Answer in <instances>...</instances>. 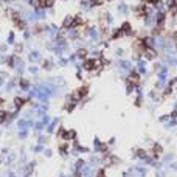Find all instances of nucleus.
Listing matches in <instances>:
<instances>
[{"instance_id":"4c0bfd02","label":"nucleus","mask_w":177,"mask_h":177,"mask_svg":"<svg viewBox=\"0 0 177 177\" xmlns=\"http://www.w3.org/2000/svg\"><path fill=\"white\" fill-rule=\"evenodd\" d=\"M6 48H8V45H0V52H6Z\"/></svg>"},{"instance_id":"bb28decb","label":"nucleus","mask_w":177,"mask_h":177,"mask_svg":"<svg viewBox=\"0 0 177 177\" xmlns=\"http://www.w3.org/2000/svg\"><path fill=\"white\" fill-rule=\"evenodd\" d=\"M28 71H30L31 75H37V71H39V67H36V65H31V67H28Z\"/></svg>"},{"instance_id":"0eeeda50","label":"nucleus","mask_w":177,"mask_h":177,"mask_svg":"<svg viewBox=\"0 0 177 177\" xmlns=\"http://www.w3.org/2000/svg\"><path fill=\"white\" fill-rule=\"evenodd\" d=\"M121 37H124V33H123L121 28H117V30L110 31V40H118Z\"/></svg>"},{"instance_id":"79ce46f5","label":"nucleus","mask_w":177,"mask_h":177,"mask_svg":"<svg viewBox=\"0 0 177 177\" xmlns=\"http://www.w3.org/2000/svg\"><path fill=\"white\" fill-rule=\"evenodd\" d=\"M104 2H114V0H104Z\"/></svg>"},{"instance_id":"f704fd0d","label":"nucleus","mask_w":177,"mask_h":177,"mask_svg":"<svg viewBox=\"0 0 177 177\" xmlns=\"http://www.w3.org/2000/svg\"><path fill=\"white\" fill-rule=\"evenodd\" d=\"M42 149H44V144H37V146L34 148V151H36V152H42Z\"/></svg>"},{"instance_id":"aec40b11","label":"nucleus","mask_w":177,"mask_h":177,"mask_svg":"<svg viewBox=\"0 0 177 177\" xmlns=\"http://www.w3.org/2000/svg\"><path fill=\"white\" fill-rule=\"evenodd\" d=\"M172 92H174V87H171V86H165V89L162 90V96L163 98H166V96H169V95H172Z\"/></svg>"},{"instance_id":"c9c22d12","label":"nucleus","mask_w":177,"mask_h":177,"mask_svg":"<svg viewBox=\"0 0 177 177\" xmlns=\"http://www.w3.org/2000/svg\"><path fill=\"white\" fill-rule=\"evenodd\" d=\"M169 168H171L172 171H177V163H169Z\"/></svg>"},{"instance_id":"e433bc0d","label":"nucleus","mask_w":177,"mask_h":177,"mask_svg":"<svg viewBox=\"0 0 177 177\" xmlns=\"http://www.w3.org/2000/svg\"><path fill=\"white\" fill-rule=\"evenodd\" d=\"M107 144H109V146H114V144H115V138L112 137V138H110V140L107 141Z\"/></svg>"},{"instance_id":"72a5a7b5","label":"nucleus","mask_w":177,"mask_h":177,"mask_svg":"<svg viewBox=\"0 0 177 177\" xmlns=\"http://www.w3.org/2000/svg\"><path fill=\"white\" fill-rule=\"evenodd\" d=\"M169 117H171V118H177V109H172L171 114H169Z\"/></svg>"},{"instance_id":"c85d7f7f","label":"nucleus","mask_w":177,"mask_h":177,"mask_svg":"<svg viewBox=\"0 0 177 177\" xmlns=\"http://www.w3.org/2000/svg\"><path fill=\"white\" fill-rule=\"evenodd\" d=\"M27 135H28V131H20V132L17 134V137H19L20 140H23V138H27Z\"/></svg>"},{"instance_id":"5701e85b","label":"nucleus","mask_w":177,"mask_h":177,"mask_svg":"<svg viewBox=\"0 0 177 177\" xmlns=\"http://www.w3.org/2000/svg\"><path fill=\"white\" fill-rule=\"evenodd\" d=\"M143 101H144L143 96H137V98L134 99V106H135V107H141V106H143Z\"/></svg>"},{"instance_id":"ea45409f","label":"nucleus","mask_w":177,"mask_h":177,"mask_svg":"<svg viewBox=\"0 0 177 177\" xmlns=\"http://www.w3.org/2000/svg\"><path fill=\"white\" fill-rule=\"evenodd\" d=\"M30 36H31V34H30L28 31H25V33H23V37H25V39H30Z\"/></svg>"},{"instance_id":"4be33fe9","label":"nucleus","mask_w":177,"mask_h":177,"mask_svg":"<svg viewBox=\"0 0 177 177\" xmlns=\"http://www.w3.org/2000/svg\"><path fill=\"white\" fill-rule=\"evenodd\" d=\"M8 117H10V114L6 110H0V124H3L8 120Z\"/></svg>"},{"instance_id":"4468645a","label":"nucleus","mask_w":177,"mask_h":177,"mask_svg":"<svg viewBox=\"0 0 177 177\" xmlns=\"http://www.w3.org/2000/svg\"><path fill=\"white\" fill-rule=\"evenodd\" d=\"M68 148H70V144H68L67 141H64V143L59 144V154H61L62 157H65V156L68 154Z\"/></svg>"},{"instance_id":"f03ea898","label":"nucleus","mask_w":177,"mask_h":177,"mask_svg":"<svg viewBox=\"0 0 177 177\" xmlns=\"http://www.w3.org/2000/svg\"><path fill=\"white\" fill-rule=\"evenodd\" d=\"M117 67H118L121 71H126V73H129L131 70H134L132 62H131V61H126V59H120V61H117Z\"/></svg>"},{"instance_id":"c756f323","label":"nucleus","mask_w":177,"mask_h":177,"mask_svg":"<svg viewBox=\"0 0 177 177\" xmlns=\"http://www.w3.org/2000/svg\"><path fill=\"white\" fill-rule=\"evenodd\" d=\"M8 44H14V31H11L8 34Z\"/></svg>"},{"instance_id":"6ab92c4d","label":"nucleus","mask_w":177,"mask_h":177,"mask_svg":"<svg viewBox=\"0 0 177 177\" xmlns=\"http://www.w3.org/2000/svg\"><path fill=\"white\" fill-rule=\"evenodd\" d=\"M56 3V0H42V8H47V10H52Z\"/></svg>"},{"instance_id":"9b49d317","label":"nucleus","mask_w":177,"mask_h":177,"mask_svg":"<svg viewBox=\"0 0 177 177\" xmlns=\"http://www.w3.org/2000/svg\"><path fill=\"white\" fill-rule=\"evenodd\" d=\"M134 156H135L137 159H140V160H144V159H146V156H148V151H144V149L138 148V149H135V151H134Z\"/></svg>"},{"instance_id":"39448f33","label":"nucleus","mask_w":177,"mask_h":177,"mask_svg":"<svg viewBox=\"0 0 177 177\" xmlns=\"http://www.w3.org/2000/svg\"><path fill=\"white\" fill-rule=\"evenodd\" d=\"M140 75H146L148 73V64H146V59H140L137 62V68H135Z\"/></svg>"},{"instance_id":"9d476101","label":"nucleus","mask_w":177,"mask_h":177,"mask_svg":"<svg viewBox=\"0 0 177 177\" xmlns=\"http://www.w3.org/2000/svg\"><path fill=\"white\" fill-rule=\"evenodd\" d=\"M76 56H78V59H87V56H89V48H86V47H81V48H78V52H76Z\"/></svg>"},{"instance_id":"423d86ee","label":"nucleus","mask_w":177,"mask_h":177,"mask_svg":"<svg viewBox=\"0 0 177 177\" xmlns=\"http://www.w3.org/2000/svg\"><path fill=\"white\" fill-rule=\"evenodd\" d=\"M13 68H16V71L20 75V73L23 71V68H25V62H23V59L19 58V56H16V62H14V67H13Z\"/></svg>"},{"instance_id":"f3484780","label":"nucleus","mask_w":177,"mask_h":177,"mask_svg":"<svg viewBox=\"0 0 177 177\" xmlns=\"http://www.w3.org/2000/svg\"><path fill=\"white\" fill-rule=\"evenodd\" d=\"M19 86H20V89H22V90H25V92H27V90H30V86H31V83H30L28 79L22 78V79L19 81Z\"/></svg>"},{"instance_id":"1a4fd4ad","label":"nucleus","mask_w":177,"mask_h":177,"mask_svg":"<svg viewBox=\"0 0 177 177\" xmlns=\"http://www.w3.org/2000/svg\"><path fill=\"white\" fill-rule=\"evenodd\" d=\"M117 11H118L121 16H128V14H129V6L126 5L124 2H121V3H118V6H117Z\"/></svg>"},{"instance_id":"58836bf2","label":"nucleus","mask_w":177,"mask_h":177,"mask_svg":"<svg viewBox=\"0 0 177 177\" xmlns=\"http://www.w3.org/2000/svg\"><path fill=\"white\" fill-rule=\"evenodd\" d=\"M3 106H5V99H3V98H0V109H2Z\"/></svg>"},{"instance_id":"a19ab883","label":"nucleus","mask_w":177,"mask_h":177,"mask_svg":"<svg viewBox=\"0 0 177 177\" xmlns=\"http://www.w3.org/2000/svg\"><path fill=\"white\" fill-rule=\"evenodd\" d=\"M50 156H52V151L47 149V151H45V157H50Z\"/></svg>"},{"instance_id":"f257e3e1","label":"nucleus","mask_w":177,"mask_h":177,"mask_svg":"<svg viewBox=\"0 0 177 177\" xmlns=\"http://www.w3.org/2000/svg\"><path fill=\"white\" fill-rule=\"evenodd\" d=\"M120 28L123 30L124 36H128V37H132V36H135V34H137V33L134 31V28H132L131 22H128V20H124V22L121 23V27H120Z\"/></svg>"},{"instance_id":"473e14b6","label":"nucleus","mask_w":177,"mask_h":177,"mask_svg":"<svg viewBox=\"0 0 177 177\" xmlns=\"http://www.w3.org/2000/svg\"><path fill=\"white\" fill-rule=\"evenodd\" d=\"M96 177H106V171L104 169H99L98 174H96Z\"/></svg>"},{"instance_id":"2eb2a0df","label":"nucleus","mask_w":177,"mask_h":177,"mask_svg":"<svg viewBox=\"0 0 177 177\" xmlns=\"http://www.w3.org/2000/svg\"><path fill=\"white\" fill-rule=\"evenodd\" d=\"M28 59H30V62H37L40 59V53L37 50H33V52H30V55H28Z\"/></svg>"},{"instance_id":"a211bd4d","label":"nucleus","mask_w":177,"mask_h":177,"mask_svg":"<svg viewBox=\"0 0 177 177\" xmlns=\"http://www.w3.org/2000/svg\"><path fill=\"white\" fill-rule=\"evenodd\" d=\"M53 67H55L53 59H45V61L42 62V68H44V70H52Z\"/></svg>"},{"instance_id":"393cba45","label":"nucleus","mask_w":177,"mask_h":177,"mask_svg":"<svg viewBox=\"0 0 177 177\" xmlns=\"http://www.w3.org/2000/svg\"><path fill=\"white\" fill-rule=\"evenodd\" d=\"M65 132H67V131H65V128H62V126H59V129H58V132H56L58 138H61V140H62V138H64V135H65Z\"/></svg>"},{"instance_id":"7c9ffc66","label":"nucleus","mask_w":177,"mask_h":177,"mask_svg":"<svg viewBox=\"0 0 177 177\" xmlns=\"http://www.w3.org/2000/svg\"><path fill=\"white\" fill-rule=\"evenodd\" d=\"M22 50H23V45H22V44H17V45H16V53H22Z\"/></svg>"},{"instance_id":"37998d69","label":"nucleus","mask_w":177,"mask_h":177,"mask_svg":"<svg viewBox=\"0 0 177 177\" xmlns=\"http://www.w3.org/2000/svg\"><path fill=\"white\" fill-rule=\"evenodd\" d=\"M23 2H28V0H23Z\"/></svg>"},{"instance_id":"20e7f679","label":"nucleus","mask_w":177,"mask_h":177,"mask_svg":"<svg viewBox=\"0 0 177 177\" xmlns=\"http://www.w3.org/2000/svg\"><path fill=\"white\" fill-rule=\"evenodd\" d=\"M84 34H86L87 37H90L92 40H98V39L101 37V34H99V31H98L96 27H89V28L84 31Z\"/></svg>"},{"instance_id":"7ed1b4c3","label":"nucleus","mask_w":177,"mask_h":177,"mask_svg":"<svg viewBox=\"0 0 177 177\" xmlns=\"http://www.w3.org/2000/svg\"><path fill=\"white\" fill-rule=\"evenodd\" d=\"M157 56H159V52L156 48H146L143 53V59H146V61H156Z\"/></svg>"},{"instance_id":"2f4dec72","label":"nucleus","mask_w":177,"mask_h":177,"mask_svg":"<svg viewBox=\"0 0 177 177\" xmlns=\"http://www.w3.org/2000/svg\"><path fill=\"white\" fill-rule=\"evenodd\" d=\"M37 143H39V144H45V143H47V137H39Z\"/></svg>"},{"instance_id":"a878e982","label":"nucleus","mask_w":177,"mask_h":177,"mask_svg":"<svg viewBox=\"0 0 177 177\" xmlns=\"http://www.w3.org/2000/svg\"><path fill=\"white\" fill-rule=\"evenodd\" d=\"M169 118H171V117H169V114H166V115H162V117H159V121L165 124L166 121H169Z\"/></svg>"},{"instance_id":"b1692460","label":"nucleus","mask_w":177,"mask_h":177,"mask_svg":"<svg viewBox=\"0 0 177 177\" xmlns=\"http://www.w3.org/2000/svg\"><path fill=\"white\" fill-rule=\"evenodd\" d=\"M124 53H126V50H124V48H121V47L115 48V56H118V58H123V56H124Z\"/></svg>"},{"instance_id":"cd10ccee","label":"nucleus","mask_w":177,"mask_h":177,"mask_svg":"<svg viewBox=\"0 0 177 177\" xmlns=\"http://www.w3.org/2000/svg\"><path fill=\"white\" fill-rule=\"evenodd\" d=\"M172 160H174V157H172V154H166V156L163 157V162H165V163H171Z\"/></svg>"},{"instance_id":"f8f14e48","label":"nucleus","mask_w":177,"mask_h":177,"mask_svg":"<svg viewBox=\"0 0 177 177\" xmlns=\"http://www.w3.org/2000/svg\"><path fill=\"white\" fill-rule=\"evenodd\" d=\"M58 124H59V118H55V120H52V121H50V124H48V128H47V132H48V134H53Z\"/></svg>"},{"instance_id":"ddd939ff","label":"nucleus","mask_w":177,"mask_h":177,"mask_svg":"<svg viewBox=\"0 0 177 177\" xmlns=\"http://www.w3.org/2000/svg\"><path fill=\"white\" fill-rule=\"evenodd\" d=\"M73 27V16H67L62 22V30H67V28H71Z\"/></svg>"},{"instance_id":"412c9836","label":"nucleus","mask_w":177,"mask_h":177,"mask_svg":"<svg viewBox=\"0 0 177 177\" xmlns=\"http://www.w3.org/2000/svg\"><path fill=\"white\" fill-rule=\"evenodd\" d=\"M135 92V84H132V83H126V93L128 95H132Z\"/></svg>"},{"instance_id":"6e6552de","label":"nucleus","mask_w":177,"mask_h":177,"mask_svg":"<svg viewBox=\"0 0 177 177\" xmlns=\"http://www.w3.org/2000/svg\"><path fill=\"white\" fill-rule=\"evenodd\" d=\"M76 95L79 96V99L87 98V95H89V86H81V87L76 90Z\"/></svg>"},{"instance_id":"dca6fc26","label":"nucleus","mask_w":177,"mask_h":177,"mask_svg":"<svg viewBox=\"0 0 177 177\" xmlns=\"http://www.w3.org/2000/svg\"><path fill=\"white\" fill-rule=\"evenodd\" d=\"M25 103H27V99H25V98H22V96H16L14 98V106H16V110H19Z\"/></svg>"}]
</instances>
